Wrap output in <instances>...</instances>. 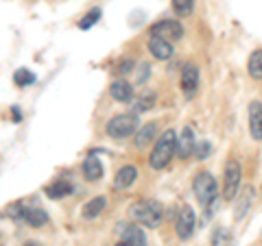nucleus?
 Returning a JSON list of instances; mask_svg holds the SVG:
<instances>
[{"label": "nucleus", "instance_id": "nucleus-16", "mask_svg": "<svg viewBox=\"0 0 262 246\" xmlns=\"http://www.w3.org/2000/svg\"><path fill=\"white\" fill-rule=\"evenodd\" d=\"M125 227V225H122ZM120 233H122V242L129 244V246H146V235L140 227H136V225H129L125 229H120Z\"/></svg>", "mask_w": 262, "mask_h": 246}, {"label": "nucleus", "instance_id": "nucleus-31", "mask_svg": "<svg viewBox=\"0 0 262 246\" xmlns=\"http://www.w3.org/2000/svg\"><path fill=\"white\" fill-rule=\"evenodd\" d=\"M24 246H42V244H39V242H35V240H31V242H27Z\"/></svg>", "mask_w": 262, "mask_h": 246}, {"label": "nucleus", "instance_id": "nucleus-11", "mask_svg": "<svg viewBox=\"0 0 262 246\" xmlns=\"http://www.w3.org/2000/svg\"><path fill=\"white\" fill-rule=\"evenodd\" d=\"M249 133L253 139L262 142V103L258 101L249 105Z\"/></svg>", "mask_w": 262, "mask_h": 246}, {"label": "nucleus", "instance_id": "nucleus-7", "mask_svg": "<svg viewBox=\"0 0 262 246\" xmlns=\"http://www.w3.org/2000/svg\"><path fill=\"white\" fill-rule=\"evenodd\" d=\"M194 223H196V218H194L192 207L190 205H184V207L179 209V214H177V220H175V231H177L179 240H188V237H192Z\"/></svg>", "mask_w": 262, "mask_h": 246}, {"label": "nucleus", "instance_id": "nucleus-28", "mask_svg": "<svg viewBox=\"0 0 262 246\" xmlns=\"http://www.w3.org/2000/svg\"><path fill=\"white\" fill-rule=\"evenodd\" d=\"M116 72H118V75H129V72H134V61H131V59H122L116 65Z\"/></svg>", "mask_w": 262, "mask_h": 246}, {"label": "nucleus", "instance_id": "nucleus-21", "mask_svg": "<svg viewBox=\"0 0 262 246\" xmlns=\"http://www.w3.org/2000/svg\"><path fill=\"white\" fill-rule=\"evenodd\" d=\"M247 70H249V77L260 81L262 79V51H253L249 57V63H247Z\"/></svg>", "mask_w": 262, "mask_h": 246}, {"label": "nucleus", "instance_id": "nucleus-22", "mask_svg": "<svg viewBox=\"0 0 262 246\" xmlns=\"http://www.w3.org/2000/svg\"><path fill=\"white\" fill-rule=\"evenodd\" d=\"M13 83L18 87L33 85L35 83V75H33L31 70H27V68H20V70H15V75H13Z\"/></svg>", "mask_w": 262, "mask_h": 246}, {"label": "nucleus", "instance_id": "nucleus-14", "mask_svg": "<svg viewBox=\"0 0 262 246\" xmlns=\"http://www.w3.org/2000/svg\"><path fill=\"white\" fill-rule=\"evenodd\" d=\"M46 196L53 201H59V199H66V196H70L75 192V185H72L68 179H59V181H55L51 185H46Z\"/></svg>", "mask_w": 262, "mask_h": 246}, {"label": "nucleus", "instance_id": "nucleus-5", "mask_svg": "<svg viewBox=\"0 0 262 246\" xmlns=\"http://www.w3.org/2000/svg\"><path fill=\"white\" fill-rule=\"evenodd\" d=\"M241 179H243V168L236 159H229L225 163V177H223V199L234 201V196L241 190Z\"/></svg>", "mask_w": 262, "mask_h": 246}, {"label": "nucleus", "instance_id": "nucleus-12", "mask_svg": "<svg viewBox=\"0 0 262 246\" xmlns=\"http://www.w3.org/2000/svg\"><path fill=\"white\" fill-rule=\"evenodd\" d=\"M136 179H138L136 166H122L116 172V177H114V187H116V190H127V187H131L136 183Z\"/></svg>", "mask_w": 262, "mask_h": 246}, {"label": "nucleus", "instance_id": "nucleus-8", "mask_svg": "<svg viewBox=\"0 0 262 246\" xmlns=\"http://www.w3.org/2000/svg\"><path fill=\"white\" fill-rule=\"evenodd\" d=\"M253 199H256V190H253V185H245L243 190H238V194L234 196V220L236 223L247 216V211L251 209V205H253Z\"/></svg>", "mask_w": 262, "mask_h": 246}, {"label": "nucleus", "instance_id": "nucleus-29", "mask_svg": "<svg viewBox=\"0 0 262 246\" xmlns=\"http://www.w3.org/2000/svg\"><path fill=\"white\" fill-rule=\"evenodd\" d=\"M22 211H24V205L15 203V205H11V207H9V216L13 220H22Z\"/></svg>", "mask_w": 262, "mask_h": 246}, {"label": "nucleus", "instance_id": "nucleus-3", "mask_svg": "<svg viewBox=\"0 0 262 246\" xmlns=\"http://www.w3.org/2000/svg\"><path fill=\"white\" fill-rule=\"evenodd\" d=\"M192 192L196 196V201H199L203 207H212V205L216 203V196H219V183L216 179L210 175V172H199V175L194 177L192 181Z\"/></svg>", "mask_w": 262, "mask_h": 246}, {"label": "nucleus", "instance_id": "nucleus-23", "mask_svg": "<svg viewBox=\"0 0 262 246\" xmlns=\"http://www.w3.org/2000/svg\"><path fill=\"white\" fill-rule=\"evenodd\" d=\"M170 5H173V11L177 15H190L192 9H194V0H170Z\"/></svg>", "mask_w": 262, "mask_h": 246}, {"label": "nucleus", "instance_id": "nucleus-32", "mask_svg": "<svg viewBox=\"0 0 262 246\" xmlns=\"http://www.w3.org/2000/svg\"><path fill=\"white\" fill-rule=\"evenodd\" d=\"M116 246H129V244H125V242H120V244H116Z\"/></svg>", "mask_w": 262, "mask_h": 246}, {"label": "nucleus", "instance_id": "nucleus-27", "mask_svg": "<svg viewBox=\"0 0 262 246\" xmlns=\"http://www.w3.org/2000/svg\"><path fill=\"white\" fill-rule=\"evenodd\" d=\"M210 151H212V146H210L208 142H201V146H199V144L194 146V153H196V157H199V159H208Z\"/></svg>", "mask_w": 262, "mask_h": 246}, {"label": "nucleus", "instance_id": "nucleus-2", "mask_svg": "<svg viewBox=\"0 0 262 246\" xmlns=\"http://www.w3.org/2000/svg\"><path fill=\"white\" fill-rule=\"evenodd\" d=\"M175 144H177V133L173 129L164 131L162 137L155 142L153 153L149 157V163L153 170H164L170 163V159L175 157Z\"/></svg>", "mask_w": 262, "mask_h": 246}, {"label": "nucleus", "instance_id": "nucleus-4", "mask_svg": "<svg viewBox=\"0 0 262 246\" xmlns=\"http://www.w3.org/2000/svg\"><path fill=\"white\" fill-rule=\"evenodd\" d=\"M138 131V116L136 113H118L114 116L107 127H105V133L114 139H125L129 135H134Z\"/></svg>", "mask_w": 262, "mask_h": 246}, {"label": "nucleus", "instance_id": "nucleus-13", "mask_svg": "<svg viewBox=\"0 0 262 246\" xmlns=\"http://www.w3.org/2000/svg\"><path fill=\"white\" fill-rule=\"evenodd\" d=\"M149 51H151V55L155 57V59L166 61V59L173 57V44H170L168 39H162V37H151Z\"/></svg>", "mask_w": 262, "mask_h": 246}, {"label": "nucleus", "instance_id": "nucleus-19", "mask_svg": "<svg viewBox=\"0 0 262 246\" xmlns=\"http://www.w3.org/2000/svg\"><path fill=\"white\" fill-rule=\"evenodd\" d=\"M155 133H158V122H149V125L140 127V131L136 133V146H138V149L149 146L155 139Z\"/></svg>", "mask_w": 262, "mask_h": 246}, {"label": "nucleus", "instance_id": "nucleus-20", "mask_svg": "<svg viewBox=\"0 0 262 246\" xmlns=\"http://www.w3.org/2000/svg\"><path fill=\"white\" fill-rule=\"evenodd\" d=\"M105 205H107V201H105L103 196H96V199H92L90 203L83 205V211H81V214H83L85 220H94L96 216H101V214H103Z\"/></svg>", "mask_w": 262, "mask_h": 246}, {"label": "nucleus", "instance_id": "nucleus-24", "mask_svg": "<svg viewBox=\"0 0 262 246\" xmlns=\"http://www.w3.org/2000/svg\"><path fill=\"white\" fill-rule=\"evenodd\" d=\"M229 242H232V235H229L227 229L219 227L214 233H212V246H229Z\"/></svg>", "mask_w": 262, "mask_h": 246}, {"label": "nucleus", "instance_id": "nucleus-10", "mask_svg": "<svg viewBox=\"0 0 262 246\" xmlns=\"http://www.w3.org/2000/svg\"><path fill=\"white\" fill-rule=\"evenodd\" d=\"M194 146H196V139H194V131L190 127H184V131L179 133L177 137V144H175V153L179 155L182 159H188L194 155Z\"/></svg>", "mask_w": 262, "mask_h": 246}, {"label": "nucleus", "instance_id": "nucleus-18", "mask_svg": "<svg viewBox=\"0 0 262 246\" xmlns=\"http://www.w3.org/2000/svg\"><path fill=\"white\" fill-rule=\"evenodd\" d=\"M81 172H83L85 181H98V179L103 177V163L98 161V157L90 155V157L83 161V168H81Z\"/></svg>", "mask_w": 262, "mask_h": 246}, {"label": "nucleus", "instance_id": "nucleus-30", "mask_svg": "<svg viewBox=\"0 0 262 246\" xmlns=\"http://www.w3.org/2000/svg\"><path fill=\"white\" fill-rule=\"evenodd\" d=\"M13 118H15V122H20V109L18 107H13Z\"/></svg>", "mask_w": 262, "mask_h": 246}, {"label": "nucleus", "instance_id": "nucleus-25", "mask_svg": "<svg viewBox=\"0 0 262 246\" xmlns=\"http://www.w3.org/2000/svg\"><path fill=\"white\" fill-rule=\"evenodd\" d=\"M155 105V94L153 92H142V96L138 98V103H136V111L140 113V111H146V109H151Z\"/></svg>", "mask_w": 262, "mask_h": 246}, {"label": "nucleus", "instance_id": "nucleus-17", "mask_svg": "<svg viewBox=\"0 0 262 246\" xmlns=\"http://www.w3.org/2000/svg\"><path fill=\"white\" fill-rule=\"evenodd\" d=\"M110 94L114 101L118 103H129L131 98H134V87H131V83H127V81H114L112 87H110Z\"/></svg>", "mask_w": 262, "mask_h": 246}, {"label": "nucleus", "instance_id": "nucleus-15", "mask_svg": "<svg viewBox=\"0 0 262 246\" xmlns=\"http://www.w3.org/2000/svg\"><path fill=\"white\" fill-rule=\"evenodd\" d=\"M22 223H27L33 229H39L48 223V214L42 207H24L22 211Z\"/></svg>", "mask_w": 262, "mask_h": 246}, {"label": "nucleus", "instance_id": "nucleus-26", "mask_svg": "<svg viewBox=\"0 0 262 246\" xmlns=\"http://www.w3.org/2000/svg\"><path fill=\"white\" fill-rule=\"evenodd\" d=\"M101 20V9H92V11H88L85 13V18L79 22V29H83V31H88L90 27H94V24Z\"/></svg>", "mask_w": 262, "mask_h": 246}, {"label": "nucleus", "instance_id": "nucleus-9", "mask_svg": "<svg viewBox=\"0 0 262 246\" xmlns=\"http://www.w3.org/2000/svg\"><path fill=\"white\" fill-rule=\"evenodd\" d=\"M196 89H199V68L194 63H188L182 70V92L186 98H192Z\"/></svg>", "mask_w": 262, "mask_h": 246}, {"label": "nucleus", "instance_id": "nucleus-1", "mask_svg": "<svg viewBox=\"0 0 262 246\" xmlns=\"http://www.w3.org/2000/svg\"><path fill=\"white\" fill-rule=\"evenodd\" d=\"M129 216L149 229H155L162 225V218H164V207L158 201H149V199H142V201H136L134 205L129 207Z\"/></svg>", "mask_w": 262, "mask_h": 246}, {"label": "nucleus", "instance_id": "nucleus-6", "mask_svg": "<svg viewBox=\"0 0 262 246\" xmlns=\"http://www.w3.org/2000/svg\"><path fill=\"white\" fill-rule=\"evenodd\" d=\"M151 37H162L168 42H177L184 37V27L177 20H160L151 27Z\"/></svg>", "mask_w": 262, "mask_h": 246}]
</instances>
